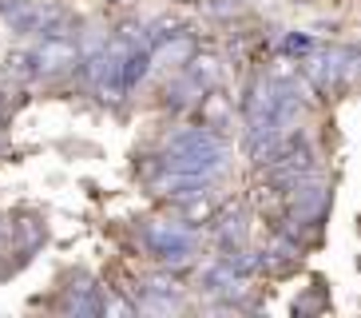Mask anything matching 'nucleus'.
Wrapping results in <instances>:
<instances>
[{"mask_svg": "<svg viewBox=\"0 0 361 318\" xmlns=\"http://www.w3.org/2000/svg\"><path fill=\"white\" fill-rule=\"evenodd\" d=\"M75 60V48L68 40H48L40 48V68H48V72H56V68H68V64Z\"/></svg>", "mask_w": 361, "mask_h": 318, "instance_id": "f257e3e1", "label": "nucleus"}, {"mask_svg": "<svg viewBox=\"0 0 361 318\" xmlns=\"http://www.w3.org/2000/svg\"><path fill=\"white\" fill-rule=\"evenodd\" d=\"M183 215H187L191 223H207L214 215V207H211V199H195V203H187V211Z\"/></svg>", "mask_w": 361, "mask_h": 318, "instance_id": "f03ea898", "label": "nucleus"}, {"mask_svg": "<svg viewBox=\"0 0 361 318\" xmlns=\"http://www.w3.org/2000/svg\"><path fill=\"white\" fill-rule=\"evenodd\" d=\"M195 76H199V80H202V76H214V60H211V56H207V60H195Z\"/></svg>", "mask_w": 361, "mask_h": 318, "instance_id": "7ed1b4c3", "label": "nucleus"}, {"mask_svg": "<svg viewBox=\"0 0 361 318\" xmlns=\"http://www.w3.org/2000/svg\"><path fill=\"white\" fill-rule=\"evenodd\" d=\"M0 124H4V107H0Z\"/></svg>", "mask_w": 361, "mask_h": 318, "instance_id": "20e7f679", "label": "nucleus"}]
</instances>
